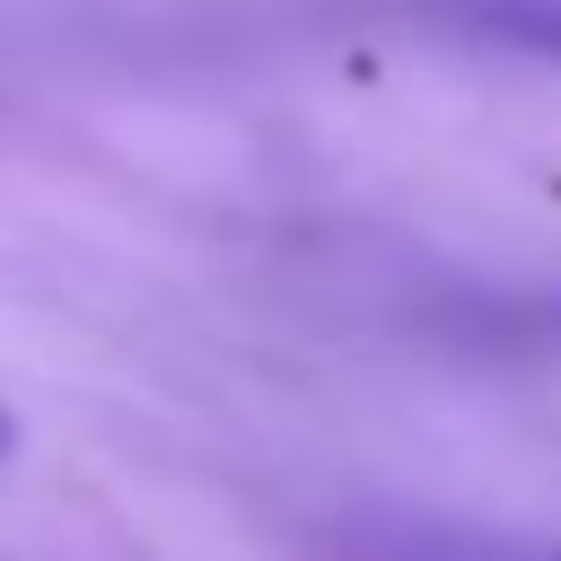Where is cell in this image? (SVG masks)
<instances>
[{
    "label": "cell",
    "instance_id": "obj_1",
    "mask_svg": "<svg viewBox=\"0 0 561 561\" xmlns=\"http://www.w3.org/2000/svg\"><path fill=\"white\" fill-rule=\"evenodd\" d=\"M447 18H456L465 35H482V44L561 61V0H447Z\"/></svg>",
    "mask_w": 561,
    "mask_h": 561
},
{
    "label": "cell",
    "instance_id": "obj_2",
    "mask_svg": "<svg viewBox=\"0 0 561 561\" xmlns=\"http://www.w3.org/2000/svg\"><path fill=\"white\" fill-rule=\"evenodd\" d=\"M0 447H9V412H0Z\"/></svg>",
    "mask_w": 561,
    "mask_h": 561
}]
</instances>
